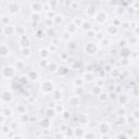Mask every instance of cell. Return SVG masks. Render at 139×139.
<instances>
[{
	"instance_id": "1",
	"label": "cell",
	"mask_w": 139,
	"mask_h": 139,
	"mask_svg": "<svg viewBox=\"0 0 139 139\" xmlns=\"http://www.w3.org/2000/svg\"><path fill=\"white\" fill-rule=\"evenodd\" d=\"M7 54H9V48L7 49V48H5V45H2V46H1V56H2V57H5Z\"/></svg>"
}]
</instances>
